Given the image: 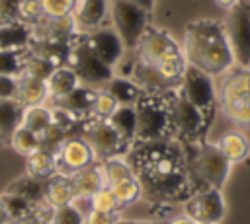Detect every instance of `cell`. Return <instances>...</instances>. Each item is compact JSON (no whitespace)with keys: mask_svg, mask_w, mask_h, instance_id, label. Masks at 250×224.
Segmentation results:
<instances>
[{"mask_svg":"<svg viewBox=\"0 0 250 224\" xmlns=\"http://www.w3.org/2000/svg\"><path fill=\"white\" fill-rule=\"evenodd\" d=\"M125 158L150 206L184 205L193 195L186 152L178 140L135 142Z\"/></svg>","mask_w":250,"mask_h":224,"instance_id":"1","label":"cell"},{"mask_svg":"<svg viewBox=\"0 0 250 224\" xmlns=\"http://www.w3.org/2000/svg\"><path fill=\"white\" fill-rule=\"evenodd\" d=\"M182 51L188 64L207 72L213 78L223 76L236 66L225 23L211 18H201L188 23Z\"/></svg>","mask_w":250,"mask_h":224,"instance_id":"2","label":"cell"},{"mask_svg":"<svg viewBox=\"0 0 250 224\" xmlns=\"http://www.w3.org/2000/svg\"><path fill=\"white\" fill-rule=\"evenodd\" d=\"M135 55L150 64H154L164 78L180 86V80L186 72L188 60L182 51V45L162 27L148 25Z\"/></svg>","mask_w":250,"mask_h":224,"instance_id":"3","label":"cell"},{"mask_svg":"<svg viewBox=\"0 0 250 224\" xmlns=\"http://www.w3.org/2000/svg\"><path fill=\"white\" fill-rule=\"evenodd\" d=\"M182 146L186 152L193 193H199L203 189H221L227 183L232 164L219 150L217 142L213 144L201 140L195 144H182Z\"/></svg>","mask_w":250,"mask_h":224,"instance_id":"4","label":"cell"},{"mask_svg":"<svg viewBox=\"0 0 250 224\" xmlns=\"http://www.w3.org/2000/svg\"><path fill=\"white\" fill-rule=\"evenodd\" d=\"M172 90L150 93L143 92L135 103L137 111V136L135 142L174 140L172 129Z\"/></svg>","mask_w":250,"mask_h":224,"instance_id":"5","label":"cell"},{"mask_svg":"<svg viewBox=\"0 0 250 224\" xmlns=\"http://www.w3.org/2000/svg\"><path fill=\"white\" fill-rule=\"evenodd\" d=\"M219 109L238 127H250V68L234 66L221 76Z\"/></svg>","mask_w":250,"mask_h":224,"instance_id":"6","label":"cell"},{"mask_svg":"<svg viewBox=\"0 0 250 224\" xmlns=\"http://www.w3.org/2000/svg\"><path fill=\"white\" fill-rule=\"evenodd\" d=\"M80 78V84L90 86L94 90L105 88V84L115 76L113 68L105 64L88 45L86 33L78 31L70 39V53H68V62H66Z\"/></svg>","mask_w":250,"mask_h":224,"instance_id":"7","label":"cell"},{"mask_svg":"<svg viewBox=\"0 0 250 224\" xmlns=\"http://www.w3.org/2000/svg\"><path fill=\"white\" fill-rule=\"evenodd\" d=\"M213 121H209L193 103H189L178 88L172 92V129H174V140L180 144H195L205 140V134L209 131Z\"/></svg>","mask_w":250,"mask_h":224,"instance_id":"8","label":"cell"},{"mask_svg":"<svg viewBox=\"0 0 250 224\" xmlns=\"http://www.w3.org/2000/svg\"><path fill=\"white\" fill-rule=\"evenodd\" d=\"M109 21L121 37L127 53H135L148 23V12L129 0H109Z\"/></svg>","mask_w":250,"mask_h":224,"instance_id":"9","label":"cell"},{"mask_svg":"<svg viewBox=\"0 0 250 224\" xmlns=\"http://www.w3.org/2000/svg\"><path fill=\"white\" fill-rule=\"evenodd\" d=\"M80 136L88 140V144L94 150L96 162H104L107 158H117V156H127L131 146L119 136V132L111 127L107 119H98V117H86L80 125L78 131Z\"/></svg>","mask_w":250,"mask_h":224,"instance_id":"10","label":"cell"},{"mask_svg":"<svg viewBox=\"0 0 250 224\" xmlns=\"http://www.w3.org/2000/svg\"><path fill=\"white\" fill-rule=\"evenodd\" d=\"M178 92L182 93V97H186L189 103H193L209 121L215 119V113L219 109V92L215 88L213 76L188 64L186 72L180 80Z\"/></svg>","mask_w":250,"mask_h":224,"instance_id":"11","label":"cell"},{"mask_svg":"<svg viewBox=\"0 0 250 224\" xmlns=\"http://www.w3.org/2000/svg\"><path fill=\"white\" fill-rule=\"evenodd\" d=\"M223 23L234 55V64L250 68V0H238L230 6Z\"/></svg>","mask_w":250,"mask_h":224,"instance_id":"12","label":"cell"},{"mask_svg":"<svg viewBox=\"0 0 250 224\" xmlns=\"http://www.w3.org/2000/svg\"><path fill=\"white\" fill-rule=\"evenodd\" d=\"M55 158H57V173H61V175H72L74 171L96 164L92 146L80 134L64 138L59 152L55 154Z\"/></svg>","mask_w":250,"mask_h":224,"instance_id":"13","label":"cell"},{"mask_svg":"<svg viewBox=\"0 0 250 224\" xmlns=\"http://www.w3.org/2000/svg\"><path fill=\"white\" fill-rule=\"evenodd\" d=\"M182 208L184 214H188L195 222H215V224H219L227 212V205L221 189H203L199 193H193L182 205Z\"/></svg>","mask_w":250,"mask_h":224,"instance_id":"14","label":"cell"},{"mask_svg":"<svg viewBox=\"0 0 250 224\" xmlns=\"http://www.w3.org/2000/svg\"><path fill=\"white\" fill-rule=\"evenodd\" d=\"M86 39H88V45L92 47V51L111 68L119 66V62L125 58L127 49L111 25H102V27L86 33Z\"/></svg>","mask_w":250,"mask_h":224,"instance_id":"15","label":"cell"},{"mask_svg":"<svg viewBox=\"0 0 250 224\" xmlns=\"http://www.w3.org/2000/svg\"><path fill=\"white\" fill-rule=\"evenodd\" d=\"M70 16L78 31L90 33L105 25V19L109 18V0H76Z\"/></svg>","mask_w":250,"mask_h":224,"instance_id":"16","label":"cell"},{"mask_svg":"<svg viewBox=\"0 0 250 224\" xmlns=\"http://www.w3.org/2000/svg\"><path fill=\"white\" fill-rule=\"evenodd\" d=\"M96 92H98V90L80 84L76 90H72V92L66 93L64 97L55 99V101H51V103H53V107L66 109V111H70V113H74V115L86 119V117L92 115V107H94V99H96Z\"/></svg>","mask_w":250,"mask_h":224,"instance_id":"17","label":"cell"},{"mask_svg":"<svg viewBox=\"0 0 250 224\" xmlns=\"http://www.w3.org/2000/svg\"><path fill=\"white\" fill-rule=\"evenodd\" d=\"M74 187L76 197H92L96 191H100L105 185L104 179V171L100 168V164H92L88 168H82L78 171H74L72 175H68Z\"/></svg>","mask_w":250,"mask_h":224,"instance_id":"18","label":"cell"},{"mask_svg":"<svg viewBox=\"0 0 250 224\" xmlns=\"http://www.w3.org/2000/svg\"><path fill=\"white\" fill-rule=\"evenodd\" d=\"M47 82V92H49V101H55V99H61L64 97L66 93H70L72 90H76L80 86V78L78 74L68 66H57L53 70V74L45 80Z\"/></svg>","mask_w":250,"mask_h":224,"instance_id":"19","label":"cell"},{"mask_svg":"<svg viewBox=\"0 0 250 224\" xmlns=\"http://www.w3.org/2000/svg\"><path fill=\"white\" fill-rule=\"evenodd\" d=\"M217 146L227 156V160L230 164H238V162L246 160L248 154H250V140H248V136L244 132L236 131V129L223 132L219 136V140H217Z\"/></svg>","mask_w":250,"mask_h":224,"instance_id":"20","label":"cell"},{"mask_svg":"<svg viewBox=\"0 0 250 224\" xmlns=\"http://www.w3.org/2000/svg\"><path fill=\"white\" fill-rule=\"evenodd\" d=\"M76 193H74V187H72V181L68 175H53L51 179L45 181V203L53 208H59V206H66L74 201Z\"/></svg>","mask_w":250,"mask_h":224,"instance_id":"21","label":"cell"},{"mask_svg":"<svg viewBox=\"0 0 250 224\" xmlns=\"http://www.w3.org/2000/svg\"><path fill=\"white\" fill-rule=\"evenodd\" d=\"M16 99L23 105V107H31V105H43L45 101H49V92H47V82L45 80H37V78H29V76H18V93Z\"/></svg>","mask_w":250,"mask_h":224,"instance_id":"22","label":"cell"},{"mask_svg":"<svg viewBox=\"0 0 250 224\" xmlns=\"http://www.w3.org/2000/svg\"><path fill=\"white\" fill-rule=\"evenodd\" d=\"M23 109L18 99H0V146L10 144V136L21 125Z\"/></svg>","mask_w":250,"mask_h":224,"instance_id":"23","label":"cell"},{"mask_svg":"<svg viewBox=\"0 0 250 224\" xmlns=\"http://www.w3.org/2000/svg\"><path fill=\"white\" fill-rule=\"evenodd\" d=\"M29 43H31L29 25L21 21L0 25V51H27Z\"/></svg>","mask_w":250,"mask_h":224,"instance_id":"24","label":"cell"},{"mask_svg":"<svg viewBox=\"0 0 250 224\" xmlns=\"http://www.w3.org/2000/svg\"><path fill=\"white\" fill-rule=\"evenodd\" d=\"M107 121L111 123V127L119 132V136L129 146L135 144V136H137V111H135V105H119Z\"/></svg>","mask_w":250,"mask_h":224,"instance_id":"25","label":"cell"},{"mask_svg":"<svg viewBox=\"0 0 250 224\" xmlns=\"http://www.w3.org/2000/svg\"><path fill=\"white\" fill-rule=\"evenodd\" d=\"M25 173L33 175L41 181L51 179L53 175H57V158H55V154L39 148L33 154L25 156Z\"/></svg>","mask_w":250,"mask_h":224,"instance_id":"26","label":"cell"},{"mask_svg":"<svg viewBox=\"0 0 250 224\" xmlns=\"http://www.w3.org/2000/svg\"><path fill=\"white\" fill-rule=\"evenodd\" d=\"M6 191L20 195V197L27 199L33 205L45 203V181H41V179H37L33 175H27V173L25 175H20L18 179H14L6 187Z\"/></svg>","mask_w":250,"mask_h":224,"instance_id":"27","label":"cell"},{"mask_svg":"<svg viewBox=\"0 0 250 224\" xmlns=\"http://www.w3.org/2000/svg\"><path fill=\"white\" fill-rule=\"evenodd\" d=\"M104 90H107L119 105H135L143 93V90L127 76H113Z\"/></svg>","mask_w":250,"mask_h":224,"instance_id":"28","label":"cell"},{"mask_svg":"<svg viewBox=\"0 0 250 224\" xmlns=\"http://www.w3.org/2000/svg\"><path fill=\"white\" fill-rule=\"evenodd\" d=\"M105 187H109L113 191V195L117 197V201H119L121 206L133 205V203H137L143 197V189H141V183H139V179H137L135 173L133 175H127L123 179H117V181H113V183H109Z\"/></svg>","mask_w":250,"mask_h":224,"instance_id":"29","label":"cell"},{"mask_svg":"<svg viewBox=\"0 0 250 224\" xmlns=\"http://www.w3.org/2000/svg\"><path fill=\"white\" fill-rule=\"evenodd\" d=\"M21 125L29 131H33L35 134H41L45 129H49L53 125V109L43 105H31L23 109V119Z\"/></svg>","mask_w":250,"mask_h":224,"instance_id":"30","label":"cell"},{"mask_svg":"<svg viewBox=\"0 0 250 224\" xmlns=\"http://www.w3.org/2000/svg\"><path fill=\"white\" fill-rule=\"evenodd\" d=\"M10 146L14 148V152H18L20 156H29L35 150H39V134H35L33 131L25 129L23 125H20L14 134L10 136Z\"/></svg>","mask_w":250,"mask_h":224,"instance_id":"31","label":"cell"},{"mask_svg":"<svg viewBox=\"0 0 250 224\" xmlns=\"http://www.w3.org/2000/svg\"><path fill=\"white\" fill-rule=\"evenodd\" d=\"M53 70H55V66H53L49 60H45V58H41V56L29 53V51H25L23 66H21V74H23V76L37 78V80H47V78L53 74ZM21 74H20V76H21Z\"/></svg>","mask_w":250,"mask_h":224,"instance_id":"32","label":"cell"},{"mask_svg":"<svg viewBox=\"0 0 250 224\" xmlns=\"http://www.w3.org/2000/svg\"><path fill=\"white\" fill-rule=\"evenodd\" d=\"M0 201L6 206L8 218H25V216H31L33 214V208H35L33 203H29L27 199H23V197H20L16 193H10V191H4L0 195Z\"/></svg>","mask_w":250,"mask_h":224,"instance_id":"33","label":"cell"},{"mask_svg":"<svg viewBox=\"0 0 250 224\" xmlns=\"http://www.w3.org/2000/svg\"><path fill=\"white\" fill-rule=\"evenodd\" d=\"M90 203H92V208L94 210H102V212H119L123 208L119 205L117 197L113 195V191L109 187H105V185L90 197Z\"/></svg>","mask_w":250,"mask_h":224,"instance_id":"34","label":"cell"},{"mask_svg":"<svg viewBox=\"0 0 250 224\" xmlns=\"http://www.w3.org/2000/svg\"><path fill=\"white\" fill-rule=\"evenodd\" d=\"M117 107H119V103L115 101V97L107 90L102 88V90L96 92V99H94V107H92V117L109 119Z\"/></svg>","mask_w":250,"mask_h":224,"instance_id":"35","label":"cell"},{"mask_svg":"<svg viewBox=\"0 0 250 224\" xmlns=\"http://www.w3.org/2000/svg\"><path fill=\"white\" fill-rule=\"evenodd\" d=\"M25 51H0V74L2 76H20L23 66Z\"/></svg>","mask_w":250,"mask_h":224,"instance_id":"36","label":"cell"},{"mask_svg":"<svg viewBox=\"0 0 250 224\" xmlns=\"http://www.w3.org/2000/svg\"><path fill=\"white\" fill-rule=\"evenodd\" d=\"M64 138H68V136L53 123L49 129H45V131L39 134V148H41V150H47V152H51V154H57L59 148H61V144L64 142Z\"/></svg>","mask_w":250,"mask_h":224,"instance_id":"37","label":"cell"},{"mask_svg":"<svg viewBox=\"0 0 250 224\" xmlns=\"http://www.w3.org/2000/svg\"><path fill=\"white\" fill-rule=\"evenodd\" d=\"M45 16L41 0H21L20 4V21L25 25H35Z\"/></svg>","mask_w":250,"mask_h":224,"instance_id":"38","label":"cell"},{"mask_svg":"<svg viewBox=\"0 0 250 224\" xmlns=\"http://www.w3.org/2000/svg\"><path fill=\"white\" fill-rule=\"evenodd\" d=\"M49 224H84V214L74 205L59 206L53 210Z\"/></svg>","mask_w":250,"mask_h":224,"instance_id":"39","label":"cell"},{"mask_svg":"<svg viewBox=\"0 0 250 224\" xmlns=\"http://www.w3.org/2000/svg\"><path fill=\"white\" fill-rule=\"evenodd\" d=\"M76 0H41L43 12L49 18H64L70 16L74 10Z\"/></svg>","mask_w":250,"mask_h":224,"instance_id":"40","label":"cell"},{"mask_svg":"<svg viewBox=\"0 0 250 224\" xmlns=\"http://www.w3.org/2000/svg\"><path fill=\"white\" fill-rule=\"evenodd\" d=\"M21 0H0V25H10L20 21Z\"/></svg>","mask_w":250,"mask_h":224,"instance_id":"41","label":"cell"},{"mask_svg":"<svg viewBox=\"0 0 250 224\" xmlns=\"http://www.w3.org/2000/svg\"><path fill=\"white\" fill-rule=\"evenodd\" d=\"M119 212H102V210H90L84 216V224H117Z\"/></svg>","mask_w":250,"mask_h":224,"instance_id":"42","label":"cell"},{"mask_svg":"<svg viewBox=\"0 0 250 224\" xmlns=\"http://www.w3.org/2000/svg\"><path fill=\"white\" fill-rule=\"evenodd\" d=\"M18 93V76L0 74V99H16Z\"/></svg>","mask_w":250,"mask_h":224,"instance_id":"43","label":"cell"},{"mask_svg":"<svg viewBox=\"0 0 250 224\" xmlns=\"http://www.w3.org/2000/svg\"><path fill=\"white\" fill-rule=\"evenodd\" d=\"M6 224H43V222L37 220V218L31 214V216H25V218H8Z\"/></svg>","mask_w":250,"mask_h":224,"instance_id":"44","label":"cell"},{"mask_svg":"<svg viewBox=\"0 0 250 224\" xmlns=\"http://www.w3.org/2000/svg\"><path fill=\"white\" fill-rule=\"evenodd\" d=\"M166 224H197V222H195L193 218H189L188 214H184V212H182V214H178V216H172Z\"/></svg>","mask_w":250,"mask_h":224,"instance_id":"45","label":"cell"},{"mask_svg":"<svg viewBox=\"0 0 250 224\" xmlns=\"http://www.w3.org/2000/svg\"><path fill=\"white\" fill-rule=\"evenodd\" d=\"M129 2H133V4H137L139 8H143L145 12H152L154 10V4H156V0H129Z\"/></svg>","mask_w":250,"mask_h":224,"instance_id":"46","label":"cell"},{"mask_svg":"<svg viewBox=\"0 0 250 224\" xmlns=\"http://www.w3.org/2000/svg\"><path fill=\"white\" fill-rule=\"evenodd\" d=\"M117 224H166V222H156V220H152V222H141V220H121L119 218Z\"/></svg>","mask_w":250,"mask_h":224,"instance_id":"47","label":"cell"},{"mask_svg":"<svg viewBox=\"0 0 250 224\" xmlns=\"http://www.w3.org/2000/svg\"><path fill=\"white\" fill-rule=\"evenodd\" d=\"M6 220H8V212H6L4 203L0 201V224H6Z\"/></svg>","mask_w":250,"mask_h":224,"instance_id":"48","label":"cell"},{"mask_svg":"<svg viewBox=\"0 0 250 224\" xmlns=\"http://www.w3.org/2000/svg\"><path fill=\"white\" fill-rule=\"evenodd\" d=\"M236 2H238V0H217V4H219V6H223L225 10H229V8H230V6H234Z\"/></svg>","mask_w":250,"mask_h":224,"instance_id":"49","label":"cell"},{"mask_svg":"<svg viewBox=\"0 0 250 224\" xmlns=\"http://www.w3.org/2000/svg\"><path fill=\"white\" fill-rule=\"evenodd\" d=\"M197 224H215V222H197Z\"/></svg>","mask_w":250,"mask_h":224,"instance_id":"50","label":"cell"}]
</instances>
